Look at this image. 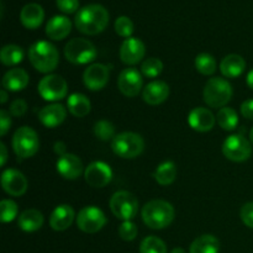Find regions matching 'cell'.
Here are the masks:
<instances>
[{
  "mask_svg": "<svg viewBox=\"0 0 253 253\" xmlns=\"http://www.w3.org/2000/svg\"><path fill=\"white\" fill-rule=\"evenodd\" d=\"M232 86L225 78L214 77L207 82L203 91L204 101L210 108H225L232 98Z\"/></svg>",
  "mask_w": 253,
  "mask_h": 253,
  "instance_id": "cell-4",
  "label": "cell"
},
{
  "mask_svg": "<svg viewBox=\"0 0 253 253\" xmlns=\"http://www.w3.org/2000/svg\"><path fill=\"white\" fill-rule=\"evenodd\" d=\"M77 226L85 234H96L106 225V216L103 210L90 205L85 207L77 215Z\"/></svg>",
  "mask_w": 253,
  "mask_h": 253,
  "instance_id": "cell-9",
  "label": "cell"
},
{
  "mask_svg": "<svg viewBox=\"0 0 253 253\" xmlns=\"http://www.w3.org/2000/svg\"><path fill=\"white\" fill-rule=\"evenodd\" d=\"M57 7L64 14H73L78 10L79 0H56Z\"/></svg>",
  "mask_w": 253,
  "mask_h": 253,
  "instance_id": "cell-41",
  "label": "cell"
},
{
  "mask_svg": "<svg viewBox=\"0 0 253 253\" xmlns=\"http://www.w3.org/2000/svg\"><path fill=\"white\" fill-rule=\"evenodd\" d=\"M245 69H246V61L240 54H227L220 63V71L225 78H237L244 73Z\"/></svg>",
  "mask_w": 253,
  "mask_h": 253,
  "instance_id": "cell-25",
  "label": "cell"
},
{
  "mask_svg": "<svg viewBox=\"0 0 253 253\" xmlns=\"http://www.w3.org/2000/svg\"><path fill=\"white\" fill-rule=\"evenodd\" d=\"M29 59L40 73H51L59 63L58 49L48 41H37L30 47Z\"/></svg>",
  "mask_w": 253,
  "mask_h": 253,
  "instance_id": "cell-3",
  "label": "cell"
},
{
  "mask_svg": "<svg viewBox=\"0 0 253 253\" xmlns=\"http://www.w3.org/2000/svg\"><path fill=\"white\" fill-rule=\"evenodd\" d=\"M110 210L118 219L131 221L138 212L137 198L127 190H119L111 197Z\"/></svg>",
  "mask_w": 253,
  "mask_h": 253,
  "instance_id": "cell-8",
  "label": "cell"
},
{
  "mask_svg": "<svg viewBox=\"0 0 253 253\" xmlns=\"http://www.w3.org/2000/svg\"><path fill=\"white\" fill-rule=\"evenodd\" d=\"M11 127V118H10V113L1 110L0 111V135L5 136L7 131Z\"/></svg>",
  "mask_w": 253,
  "mask_h": 253,
  "instance_id": "cell-42",
  "label": "cell"
},
{
  "mask_svg": "<svg viewBox=\"0 0 253 253\" xmlns=\"http://www.w3.org/2000/svg\"><path fill=\"white\" fill-rule=\"evenodd\" d=\"M216 67V59L210 53H200L195 57V68L203 76H212Z\"/></svg>",
  "mask_w": 253,
  "mask_h": 253,
  "instance_id": "cell-32",
  "label": "cell"
},
{
  "mask_svg": "<svg viewBox=\"0 0 253 253\" xmlns=\"http://www.w3.org/2000/svg\"><path fill=\"white\" fill-rule=\"evenodd\" d=\"M216 121L225 131H232L239 125V115L232 108H221L217 111Z\"/></svg>",
  "mask_w": 253,
  "mask_h": 253,
  "instance_id": "cell-31",
  "label": "cell"
},
{
  "mask_svg": "<svg viewBox=\"0 0 253 253\" xmlns=\"http://www.w3.org/2000/svg\"><path fill=\"white\" fill-rule=\"evenodd\" d=\"M216 123V116L207 108H198L193 109L188 115V124L193 130L198 132H208L212 130Z\"/></svg>",
  "mask_w": 253,
  "mask_h": 253,
  "instance_id": "cell-18",
  "label": "cell"
},
{
  "mask_svg": "<svg viewBox=\"0 0 253 253\" xmlns=\"http://www.w3.org/2000/svg\"><path fill=\"white\" fill-rule=\"evenodd\" d=\"M71 20L62 15L53 16L46 25V35L54 41H61V40L66 39L71 34Z\"/></svg>",
  "mask_w": 253,
  "mask_h": 253,
  "instance_id": "cell-22",
  "label": "cell"
},
{
  "mask_svg": "<svg viewBox=\"0 0 253 253\" xmlns=\"http://www.w3.org/2000/svg\"><path fill=\"white\" fill-rule=\"evenodd\" d=\"M27 103L24 100V99H15L14 101L10 105V111L12 116L15 118H20V116H24L27 111Z\"/></svg>",
  "mask_w": 253,
  "mask_h": 253,
  "instance_id": "cell-40",
  "label": "cell"
},
{
  "mask_svg": "<svg viewBox=\"0 0 253 253\" xmlns=\"http://www.w3.org/2000/svg\"><path fill=\"white\" fill-rule=\"evenodd\" d=\"M67 118V110L62 104H49L40 110L39 120L43 126L54 128L61 125Z\"/></svg>",
  "mask_w": 253,
  "mask_h": 253,
  "instance_id": "cell-21",
  "label": "cell"
},
{
  "mask_svg": "<svg viewBox=\"0 0 253 253\" xmlns=\"http://www.w3.org/2000/svg\"><path fill=\"white\" fill-rule=\"evenodd\" d=\"M98 49L93 42L85 39H72L64 47V57L73 64H88L95 61Z\"/></svg>",
  "mask_w": 253,
  "mask_h": 253,
  "instance_id": "cell-6",
  "label": "cell"
},
{
  "mask_svg": "<svg viewBox=\"0 0 253 253\" xmlns=\"http://www.w3.org/2000/svg\"><path fill=\"white\" fill-rule=\"evenodd\" d=\"M174 208L166 200L155 199L146 203L141 210V216L146 226L152 230H162L169 226L174 220Z\"/></svg>",
  "mask_w": 253,
  "mask_h": 253,
  "instance_id": "cell-2",
  "label": "cell"
},
{
  "mask_svg": "<svg viewBox=\"0 0 253 253\" xmlns=\"http://www.w3.org/2000/svg\"><path fill=\"white\" fill-rule=\"evenodd\" d=\"M24 49L17 44H6L0 51V61L4 66L11 67L21 63L24 59Z\"/></svg>",
  "mask_w": 253,
  "mask_h": 253,
  "instance_id": "cell-30",
  "label": "cell"
},
{
  "mask_svg": "<svg viewBox=\"0 0 253 253\" xmlns=\"http://www.w3.org/2000/svg\"><path fill=\"white\" fill-rule=\"evenodd\" d=\"M119 90L127 98H135L140 94L143 86L142 74L136 68H125L118 78Z\"/></svg>",
  "mask_w": 253,
  "mask_h": 253,
  "instance_id": "cell-12",
  "label": "cell"
},
{
  "mask_svg": "<svg viewBox=\"0 0 253 253\" xmlns=\"http://www.w3.org/2000/svg\"><path fill=\"white\" fill-rule=\"evenodd\" d=\"M169 96V85L166 82L153 81L148 83L142 90V98L148 105H160Z\"/></svg>",
  "mask_w": 253,
  "mask_h": 253,
  "instance_id": "cell-19",
  "label": "cell"
},
{
  "mask_svg": "<svg viewBox=\"0 0 253 253\" xmlns=\"http://www.w3.org/2000/svg\"><path fill=\"white\" fill-rule=\"evenodd\" d=\"M19 214V208L14 200L4 199L0 203V220L2 222H11L12 220L16 219Z\"/></svg>",
  "mask_w": 253,
  "mask_h": 253,
  "instance_id": "cell-36",
  "label": "cell"
},
{
  "mask_svg": "<svg viewBox=\"0 0 253 253\" xmlns=\"http://www.w3.org/2000/svg\"><path fill=\"white\" fill-rule=\"evenodd\" d=\"M250 140H251V143L253 145V127H252V130L250 131Z\"/></svg>",
  "mask_w": 253,
  "mask_h": 253,
  "instance_id": "cell-49",
  "label": "cell"
},
{
  "mask_svg": "<svg viewBox=\"0 0 253 253\" xmlns=\"http://www.w3.org/2000/svg\"><path fill=\"white\" fill-rule=\"evenodd\" d=\"M163 71V63L160 58L156 57H150L145 59L141 64V73L147 78H156L160 76Z\"/></svg>",
  "mask_w": 253,
  "mask_h": 253,
  "instance_id": "cell-35",
  "label": "cell"
},
{
  "mask_svg": "<svg viewBox=\"0 0 253 253\" xmlns=\"http://www.w3.org/2000/svg\"><path fill=\"white\" fill-rule=\"evenodd\" d=\"M111 150L124 160H133L145 150V141L138 133L121 132L111 141Z\"/></svg>",
  "mask_w": 253,
  "mask_h": 253,
  "instance_id": "cell-5",
  "label": "cell"
},
{
  "mask_svg": "<svg viewBox=\"0 0 253 253\" xmlns=\"http://www.w3.org/2000/svg\"><path fill=\"white\" fill-rule=\"evenodd\" d=\"M17 225L25 232H35L43 225V215L37 209H26L20 214Z\"/></svg>",
  "mask_w": 253,
  "mask_h": 253,
  "instance_id": "cell-26",
  "label": "cell"
},
{
  "mask_svg": "<svg viewBox=\"0 0 253 253\" xmlns=\"http://www.w3.org/2000/svg\"><path fill=\"white\" fill-rule=\"evenodd\" d=\"M240 216H241L242 222H244L247 227L253 229V202L246 203V204L241 208Z\"/></svg>",
  "mask_w": 253,
  "mask_h": 253,
  "instance_id": "cell-39",
  "label": "cell"
},
{
  "mask_svg": "<svg viewBox=\"0 0 253 253\" xmlns=\"http://www.w3.org/2000/svg\"><path fill=\"white\" fill-rule=\"evenodd\" d=\"M115 31L119 36L124 39H130L133 32V22L127 16L118 17L115 21Z\"/></svg>",
  "mask_w": 253,
  "mask_h": 253,
  "instance_id": "cell-37",
  "label": "cell"
},
{
  "mask_svg": "<svg viewBox=\"0 0 253 253\" xmlns=\"http://www.w3.org/2000/svg\"><path fill=\"white\" fill-rule=\"evenodd\" d=\"M246 82H247V85H249L251 89H253V69H251V71L249 72V74H247Z\"/></svg>",
  "mask_w": 253,
  "mask_h": 253,
  "instance_id": "cell-46",
  "label": "cell"
},
{
  "mask_svg": "<svg viewBox=\"0 0 253 253\" xmlns=\"http://www.w3.org/2000/svg\"><path fill=\"white\" fill-rule=\"evenodd\" d=\"M69 113L76 118H84L91 110V103L86 95L82 93H73L67 100Z\"/></svg>",
  "mask_w": 253,
  "mask_h": 253,
  "instance_id": "cell-27",
  "label": "cell"
},
{
  "mask_svg": "<svg viewBox=\"0 0 253 253\" xmlns=\"http://www.w3.org/2000/svg\"><path fill=\"white\" fill-rule=\"evenodd\" d=\"M109 12L103 5L89 4L82 7L76 15L74 24L82 34L94 36L106 29L109 24Z\"/></svg>",
  "mask_w": 253,
  "mask_h": 253,
  "instance_id": "cell-1",
  "label": "cell"
},
{
  "mask_svg": "<svg viewBox=\"0 0 253 253\" xmlns=\"http://www.w3.org/2000/svg\"><path fill=\"white\" fill-rule=\"evenodd\" d=\"M110 78V68L103 63H93L84 71V85L91 91H99L104 89Z\"/></svg>",
  "mask_w": 253,
  "mask_h": 253,
  "instance_id": "cell-13",
  "label": "cell"
},
{
  "mask_svg": "<svg viewBox=\"0 0 253 253\" xmlns=\"http://www.w3.org/2000/svg\"><path fill=\"white\" fill-rule=\"evenodd\" d=\"M241 114L244 118L249 119V120H253V99L245 100L241 104Z\"/></svg>",
  "mask_w": 253,
  "mask_h": 253,
  "instance_id": "cell-43",
  "label": "cell"
},
{
  "mask_svg": "<svg viewBox=\"0 0 253 253\" xmlns=\"http://www.w3.org/2000/svg\"><path fill=\"white\" fill-rule=\"evenodd\" d=\"M94 135L100 141H113L115 138V126L108 120H99L94 125Z\"/></svg>",
  "mask_w": 253,
  "mask_h": 253,
  "instance_id": "cell-34",
  "label": "cell"
},
{
  "mask_svg": "<svg viewBox=\"0 0 253 253\" xmlns=\"http://www.w3.org/2000/svg\"><path fill=\"white\" fill-rule=\"evenodd\" d=\"M0 153H1V155H0V165H1V167H2V166H5V163H6V161H7L6 146H5L2 142L0 143Z\"/></svg>",
  "mask_w": 253,
  "mask_h": 253,
  "instance_id": "cell-45",
  "label": "cell"
},
{
  "mask_svg": "<svg viewBox=\"0 0 253 253\" xmlns=\"http://www.w3.org/2000/svg\"><path fill=\"white\" fill-rule=\"evenodd\" d=\"M57 172L68 180H76L82 175V173L85 172L83 168V162L78 156L73 153H66V155L58 157L56 163Z\"/></svg>",
  "mask_w": 253,
  "mask_h": 253,
  "instance_id": "cell-17",
  "label": "cell"
},
{
  "mask_svg": "<svg viewBox=\"0 0 253 253\" xmlns=\"http://www.w3.org/2000/svg\"><path fill=\"white\" fill-rule=\"evenodd\" d=\"M220 242L214 235H203L193 241L189 253H219Z\"/></svg>",
  "mask_w": 253,
  "mask_h": 253,
  "instance_id": "cell-28",
  "label": "cell"
},
{
  "mask_svg": "<svg viewBox=\"0 0 253 253\" xmlns=\"http://www.w3.org/2000/svg\"><path fill=\"white\" fill-rule=\"evenodd\" d=\"M74 219H77V216L71 205H58L49 216V226L54 231H66L73 224Z\"/></svg>",
  "mask_w": 253,
  "mask_h": 253,
  "instance_id": "cell-20",
  "label": "cell"
},
{
  "mask_svg": "<svg viewBox=\"0 0 253 253\" xmlns=\"http://www.w3.org/2000/svg\"><path fill=\"white\" fill-rule=\"evenodd\" d=\"M1 187L6 194L11 197H21L26 193L29 182L20 170L9 168L1 174Z\"/></svg>",
  "mask_w": 253,
  "mask_h": 253,
  "instance_id": "cell-15",
  "label": "cell"
},
{
  "mask_svg": "<svg viewBox=\"0 0 253 253\" xmlns=\"http://www.w3.org/2000/svg\"><path fill=\"white\" fill-rule=\"evenodd\" d=\"M85 182L93 188H104L113 179V170L110 166L101 161L91 162L84 172Z\"/></svg>",
  "mask_w": 253,
  "mask_h": 253,
  "instance_id": "cell-14",
  "label": "cell"
},
{
  "mask_svg": "<svg viewBox=\"0 0 253 253\" xmlns=\"http://www.w3.org/2000/svg\"><path fill=\"white\" fill-rule=\"evenodd\" d=\"M7 101V93L5 91V89H1L0 90V103L5 104Z\"/></svg>",
  "mask_w": 253,
  "mask_h": 253,
  "instance_id": "cell-47",
  "label": "cell"
},
{
  "mask_svg": "<svg viewBox=\"0 0 253 253\" xmlns=\"http://www.w3.org/2000/svg\"><path fill=\"white\" fill-rule=\"evenodd\" d=\"M153 178L160 185H163V187L170 185L177 178V167L172 161H166L156 168Z\"/></svg>",
  "mask_w": 253,
  "mask_h": 253,
  "instance_id": "cell-29",
  "label": "cell"
},
{
  "mask_svg": "<svg viewBox=\"0 0 253 253\" xmlns=\"http://www.w3.org/2000/svg\"><path fill=\"white\" fill-rule=\"evenodd\" d=\"M29 74L22 68H12L2 77V88L9 91H21L29 84Z\"/></svg>",
  "mask_w": 253,
  "mask_h": 253,
  "instance_id": "cell-23",
  "label": "cell"
},
{
  "mask_svg": "<svg viewBox=\"0 0 253 253\" xmlns=\"http://www.w3.org/2000/svg\"><path fill=\"white\" fill-rule=\"evenodd\" d=\"M170 253H187V252H185V250L182 249V247H175V249L172 250V252Z\"/></svg>",
  "mask_w": 253,
  "mask_h": 253,
  "instance_id": "cell-48",
  "label": "cell"
},
{
  "mask_svg": "<svg viewBox=\"0 0 253 253\" xmlns=\"http://www.w3.org/2000/svg\"><path fill=\"white\" fill-rule=\"evenodd\" d=\"M137 226L132 221H124L119 226V236L124 241H133L137 237Z\"/></svg>",
  "mask_w": 253,
  "mask_h": 253,
  "instance_id": "cell-38",
  "label": "cell"
},
{
  "mask_svg": "<svg viewBox=\"0 0 253 253\" xmlns=\"http://www.w3.org/2000/svg\"><path fill=\"white\" fill-rule=\"evenodd\" d=\"M140 253H167V246L157 236H148L140 245Z\"/></svg>",
  "mask_w": 253,
  "mask_h": 253,
  "instance_id": "cell-33",
  "label": "cell"
},
{
  "mask_svg": "<svg viewBox=\"0 0 253 253\" xmlns=\"http://www.w3.org/2000/svg\"><path fill=\"white\" fill-rule=\"evenodd\" d=\"M222 153L232 162H245L252 155V145L242 135H231L224 141Z\"/></svg>",
  "mask_w": 253,
  "mask_h": 253,
  "instance_id": "cell-10",
  "label": "cell"
},
{
  "mask_svg": "<svg viewBox=\"0 0 253 253\" xmlns=\"http://www.w3.org/2000/svg\"><path fill=\"white\" fill-rule=\"evenodd\" d=\"M44 19V11L42 9L41 5L36 4V2H30V4L25 5L22 7L21 12H20V20L21 24L24 25L26 29L35 30L37 27L41 26Z\"/></svg>",
  "mask_w": 253,
  "mask_h": 253,
  "instance_id": "cell-24",
  "label": "cell"
},
{
  "mask_svg": "<svg viewBox=\"0 0 253 253\" xmlns=\"http://www.w3.org/2000/svg\"><path fill=\"white\" fill-rule=\"evenodd\" d=\"M39 93L44 100L58 101L66 98L68 85L64 78L57 74H48L43 77L39 83Z\"/></svg>",
  "mask_w": 253,
  "mask_h": 253,
  "instance_id": "cell-11",
  "label": "cell"
},
{
  "mask_svg": "<svg viewBox=\"0 0 253 253\" xmlns=\"http://www.w3.org/2000/svg\"><path fill=\"white\" fill-rule=\"evenodd\" d=\"M40 148L39 135L34 128L22 126L15 131L12 136V150L19 158H30L37 153Z\"/></svg>",
  "mask_w": 253,
  "mask_h": 253,
  "instance_id": "cell-7",
  "label": "cell"
},
{
  "mask_svg": "<svg viewBox=\"0 0 253 253\" xmlns=\"http://www.w3.org/2000/svg\"><path fill=\"white\" fill-rule=\"evenodd\" d=\"M146 54L145 43L140 39L130 37L123 42L120 47V59L127 66H135L140 63Z\"/></svg>",
  "mask_w": 253,
  "mask_h": 253,
  "instance_id": "cell-16",
  "label": "cell"
},
{
  "mask_svg": "<svg viewBox=\"0 0 253 253\" xmlns=\"http://www.w3.org/2000/svg\"><path fill=\"white\" fill-rule=\"evenodd\" d=\"M53 150H54V152H56L57 155L59 156V157H61V156H63V155H66V153H67L66 143L62 142V141H57V142L54 143V146H53Z\"/></svg>",
  "mask_w": 253,
  "mask_h": 253,
  "instance_id": "cell-44",
  "label": "cell"
}]
</instances>
